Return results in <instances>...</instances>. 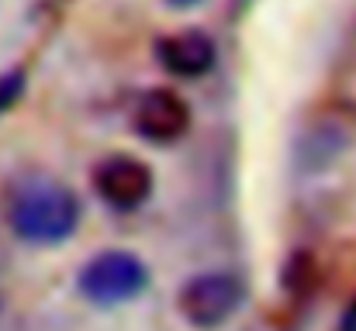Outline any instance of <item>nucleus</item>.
Returning a JSON list of instances; mask_svg holds the SVG:
<instances>
[{"instance_id":"1","label":"nucleus","mask_w":356,"mask_h":331,"mask_svg":"<svg viewBox=\"0 0 356 331\" xmlns=\"http://www.w3.org/2000/svg\"><path fill=\"white\" fill-rule=\"evenodd\" d=\"M7 224L21 241L59 245L80 224V201L66 183L52 176H28L10 190Z\"/></svg>"},{"instance_id":"2","label":"nucleus","mask_w":356,"mask_h":331,"mask_svg":"<svg viewBox=\"0 0 356 331\" xmlns=\"http://www.w3.org/2000/svg\"><path fill=\"white\" fill-rule=\"evenodd\" d=\"M245 300V283L229 269H211L184 283L177 307L184 321L197 331H215L229 325Z\"/></svg>"},{"instance_id":"3","label":"nucleus","mask_w":356,"mask_h":331,"mask_svg":"<svg viewBox=\"0 0 356 331\" xmlns=\"http://www.w3.org/2000/svg\"><path fill=\"white\" fill-rule=\"evenodd\" d=\"M149 287V269L131 252H101L80 269V294L97 307H115L135 300Z\"/></svg>"},{"instance_id":"4","label":"nucleus","mask_w":356,"mask_h":331,"mask_svg":"<svg viewBox=\"0 0 356 331\" xmlns=\"http://www.w3.org/2000/svg\"><path fill=\"white\" fill-rule=\"evenodd\" d=\"M94 190L115 211H135L152 194V169L128 152H115L94 166Z\"/></svg>"},{"instance_id":"5","label":"nucleus","mask_w":356,"mask_h":331,"mask_svg":"<svg viewBox=\"0 0 356 331\" xmlns=\"http://www.w3.org/2000/svg\"><path fill=\"white\" fill-rule=\"evenodd\" d=\"M135 131L152 145H173L191 131V104L170 87L145 90L135 104Z\"/></svg>"},{"instance_id":"6","label":"nucleus","mask_w":356,"mask_h":331,"mask_svg":"<svg viewBox=\"0 0 356 331\" xmlns=\"http://www.w3.org/2000/svg\"><path fill=\"white\" fill-rule=\"evenodd\" d=\"M156 62L173 80H201L215 69L218 49L204 31H173L156 42Z\"/></svg>"},{"instance_id":"7","label":"nucleus","mask_w":356,"mask_h":331,"mask_svg":"<svg viewBox=\"0 0 356 331\" xmlns=\"http://www.w3.org/2000/svg\"><path fill=\"white\" fill-rule=\"evenodd\" d=\"M24 80H28L24 69H7V73H0V117L21 101V94H24Z\"/></svg>"},{"instance_id":"8","label":"nucleus","mask_w":356,"mask_h":331,"mask_svg":"<svg viewBox=\"0 0 356 331\" xmlns=\"http://www.w3.org/2000/svg\"><path fill=\"white\" fill-rule=\"evenodd\" d=\"M339 331H356V300L346 307V314H343V321H339Z\"/></svg>"},{"instance_id":"9","label":"nucleus","mask_w":356,"mask_h":331,"mask_svg":"<svg viewBox=\"0 0 356 331\" xmlns=\"http://www.w3.org/2000/svg\"><path fill=\"white\" fill-rule=\"evenodd\" d=\"M170 7H194V3H201V0H166Z\"/></svg>"}]
</instances>
